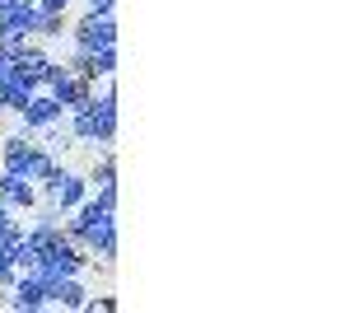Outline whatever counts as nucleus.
<instances>
[{
  "label": "nucleus",
  "instance_id": "obj_8",
  "mask_svg": "<svg viewBox=\"0 0 350 313\" xmlns=\"http://www.w3.org/2000/svg\"><path fill=\"white\" fill-rule=\"evenodd\" d=\"M14 117H19V127H24V131H42V127H52V122H61V117H66V108L56 103L47 89H38V94H33Z\"/></svg>",
  "mask_w": 350,
  "mask_h": 313
},
{
  "label": "nucleus",
  "instance_id": "obj_16",
  "mask_svg": "<svg viewBox=\"0 0 350 313\" xmlns=\"http://www.w3.org/2000/svg\"><path fill=\"white\" fill-rule=\"evenodd\" d=\"M89 183H98V187H117V159H112V155H103V164H94Z\"/></svg>",
  "mask_w": 350,
  "mask_h": 313
},
{
  "label": "nucleus",
  "instance_id": "obj_13",
  "mask_svg": "<svg viewBox=\"0 0 350 313\" xmlns=\"http://www.w3.org/2000/svg\"><path fill=\"white\" fill-rule=\"evenodd\" d=\"M38 136H42V150H47V155H66V150H75V145H80V140H75V131L66 127V117L52 122V127H42Z\"/></svg>",
  "mask_w": 350,
  "mask_h": 313
},
{
  "label": "nucleus",
  "instance_id": "obj_2",
  "mask_svg": "<svg viewBox=\"0 0 350 313\" xmlns=\"http://www.w3.org/2000/svg\"><path fill=\"white\" fill-rule=\"evenodd\" d=\"M52 164H56V155H47L42 145H33L28 131L0 140V168H5V173H19V178H28V183H38Z\"/></svg>",
  "mask_w": 350,
  "mask_h": 313
},
{
  "label": "nucleus",
  "instance_id": "obj_17",
  "mask_svg": "<svg viewBox=\"0 0 350 313\" xmlns=\"http://www.w3.org/2000/svg\"><path fill=\"white\" fill-rule=\"evenodd\" d=\"M10 71H14V47L0 42V75H10Z\"/></svg>",
  "mask_w": 350,
  "mask_h": 313
},
{
  "label": "nucleus",
  "instance_id": "obj_15",
  "mask_svg": "<svg viewBox=\"0 0 350 313\" xmlns=\"http://www.w3.org/2000/svg\"><path fill=\"white\" fill-rule=\"evenodd\" d=\"M61 33H66V14L42 10V14H38V38H61Z\"/></svg>",
  "mask_w": 350,
  "mask_h": 313
},
{
  "label": "nucleus",
  "instance_id": "obj_14",
  "mask_svg": "<svg viewBox=\"0 0 350 313\" xmlns=\"http://www.w3.org/2000/svg\"><path fill=\"white\" fill-rule=\"evenodd\" d=\"M112 71H117V47H98L94 52V84L98 79H112Z\"/></svg>",
  "mask_w": 350,
  "mask_h": 313
},
{
  "label": "nucleus",
  "instance_id": "obj_20",
  "mask_svg": "<svg viewBox=\"0 0 350 313\" xmlns=\"http://www.w3.org/2000/svg\"><path fill=\"white\" fill-rule=\"evenodd\" d=\"M0 5H14V0H0Z\"/></svg>",
  "mask_w": 350,
  "mask_h": 313
},
{
  "label": "nucleus",
  "instance_id": "obj_6",
  "mask_svg": "<svg viewBox=\"0 0 350 313\" xmlns=\"http://www.w3.org/2000/svg\"><path fill=\"white\" fill-rule=\"evenodd\" d=\"M5 290H10V309H47L52 304V281L38 271H19Z\"/></svg>",
  "mask_w": 350,
  "mask_h": 313
},
{
  "label": "nucleus",
  "instance_id": "obj_9",
  "mask_svg": "<svg viewBox=\"0 0 350 313\" xmlns=\"http://www.w3.org/2000/svg\"><path fill=\"white\" fill-rule=\"evenodd\" d=\"M0 201L14 210V215H24V210L38 206V187L28 183V178H19V173H5L0 168Z\"/></svg>",
  "mask_w": 350,
  "mask_h": 313
},
{
  "label": "nucleus",
  "instance_id": "obj_3",
  "mask_svg": "<svg viewBox=\"0 0 350 313\" xmlns=\"http://www.w3.org/2000/svg\"><path fill=\"white\" fill-rule=\"evenodd\" d=\"M38 183H42V201H47V206H56L61 215H70V210L89 197V178H84V173H75V168H66V164H52Z\"/></svg>",
  "mask_w": 350,
  "mask_h": 313
},
{
  "label": "nucleus",
  "instance_id": "obj_4",
  "mask_svg": "<svg viewBox=\"0 0 350 313\" xmlns=\"http://www.w3.org/2000/svg\"><path fill=\"white\" fill-rule=\"evenodd\" d=\"M38 0H14V5H0V42L19 47L38 38Z\"/></svg>",
  "mask_w": 350,
  "mask_h": 313
},
{
  "label": "nucleus",
  "instance_id": "obj_10",
  "mask_svg": "<svg viewBox=\"0 0 350 313\" xmlns=\"http://www.w3.org/2000/svg\"><path fill=\"white\" fill-rule=\"evenodd\" d=\"M14 71L42 89V79H47V71H52V56L42 52V47H33V42H19V47H14Z\"/></svg>",
  "mask_w": 350,
  "mask_h": 313
},
{
  "label": "nucleus",
  "instance_id": "obj_12",
  "mask_svg": "<svg viewBox=\"0 0 350 313\" xmlns=\"http://www.w3.org/2000/svg\"><path fill=\"white\" fill-rule=\"evenodd\" d=\"M52 304H61V309H89V290L80 286V276L56 281L52 286Z\"/></svg>",
  "mask_w": 350,
  "mask_h": 313
},
{
  "label": "nucleus",
  "instance_id": "obj_5",
  "mask_svg": "<svg viewBox=\"0 0 350 313\" xmlns=\"http://www.w3.org/2000/svg\"><path fill=\"white\" fill-rule=\"evenodd\" d=\"M70 38H75V47H80V52L117 47V19H112V14H94V10H84L80 24L70 28Z\"/></svg>",
  "mask_w": 350,
  "mask_h": 313
},
{
  "label": "nucleus",
  "instance_id": "obj_7",
  "mask_svg": "<svg viewBox=\"0 0 350 313\" xmlns=\"http://www.w3.org/2000/svg\"><path fill=\"white\" fill-rule=\"evenodd\" d=\"M42 89H47L61 108H75L84 94L94 89V84H89V79H80L70 66H66V61H52V71H47V79H42Z\"/></svg>",
  "mask_w": 350,
  "mask_h": 313
},
{
  "label": "nucleus",
  "instance_id": "obj_1",
  "mask_svg": "<svg viewBox=\"0 0 350 313\" xmlns=\"http://www.w3.org/2000/svg\"><path fill=\"white\" fill-rule=\"evenodd\" d=\"M66 127L75 131L80 145H103L108 150L117 140V89L103 84V94H84L75 108H66Z\"/></svg>",
  "mask_w": 350,
  "mask_h": 313
},
{
  "label": "nucleus",
  "instance_id": "obj_11",
  "mask_svg": "<svg viewBox=\"0 0 350 313\" xmlns=\"http://www.w3.org/2000/svg\"><path fill=\"white\" fill-rule=\"evenodd\" d=\"M33 94H38V84H33V79H24L19 71L0 75V108H5V112H19Z\"/></svg>",
  "mask_w": 350,
  "mask_h": 313
},
{
  "label": "nucleus",
  "instance_id": "obj_19",
  "mask_svg": "<svg viewBox=\"0 0 350 313\" xmlns=\"http://www.w3.org/2000/svg\"><path fill=\"white\" fill-rule=\"evenodd\" d=\"M38 10H52V14H66V10H70V0H38Z\"/></svg>",
  "mask_w": 350,
  "mask_h": 313
},
{
  "label": "nucleus",
  "instance_id": "obj_18",
  "mask_svg": "<svg viewBox=\"0 0 350 313\" xmlns=\"http://www.w3.org/2000/svg\"><path fill=\"white\" fill-rule=\"evenodd\" d=\"M112 5L117 0H84V10H94V14H112Z\"/></svg>",
  "mask_w": 350,
  "mask_h": 313
}]
</instances>
